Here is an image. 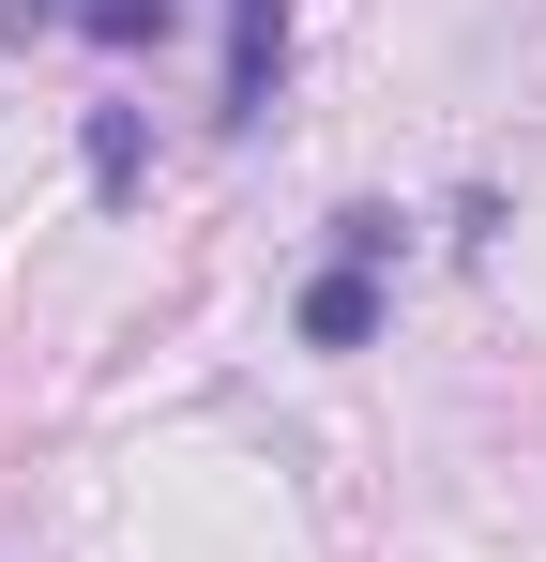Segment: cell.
I'll use <instances>...</instances> for the list:
<instances>
[{"label":"cell","instance_id":"cell-4","mask_svg":"<svg viewBox=\"0 0 546 562\" xmlns=\"http://www.w3.org/2000/svg\"><path fill=\"white\" fill-rule=\"evenodd\" d=\"M168 15H182V0H61V31H91L106 61H152V46H168Z\"/></svg>","mask_w":546,"mask_h":562},{"label":"cell","instance_id":"cell-2","mask_svg":"<svg viewBox=\"0 0 546 562\" xmlns=\"http://www.w3.org/2000/svg\"><path fill=\"white\" fill-rule=\"evenodd\" d=\"M273 92H288V0H228V61H213V122L259 137Z\"/></svg>","mask_w":546,"mask_h":562},{"label":"cell","instance_id":"cell-3","mask_svg":"<svg viewBox=\"0 0 546 562\" xmlns=\"http://www.w3.org/2000/svg\"><path fill=\"white\" fill-rule=\"evenodd\" d=\"M77 168H91V198H137V183H152V122H137V106H91Z\"/></svg>","mask_w":546,"mask_h":562},{"label":"cell","instance_id":"cell-1","mask_svg":"<svg viewBox=\"0 0 546 562\" xmlns=\"http://www.w3.org/2000/svg\"><path fill=\"white\" fill-rule=\"evenodd\" d=\"M395 213L379 198H350L334 213V244H319V274H304V304H288V335L304 350H379V319H395Z\"/></svg>","mask_w":546,"mask_h":562}]
</instances>
